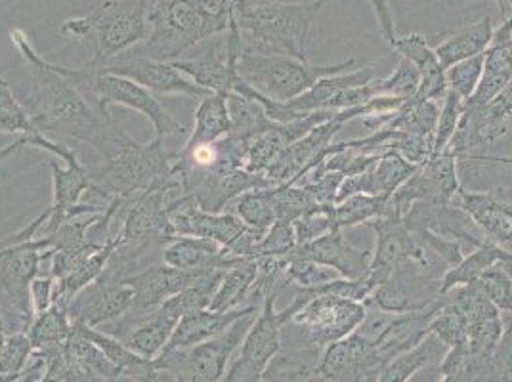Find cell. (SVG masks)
Instances as JSON below:
<instances>
[{"instance_id":"cell-1","label":"cell","mask_w":512,"mask_h":382,"mask_svg":"<svg viewBox=\"0 0 512 382\" xmlns=\"http://www.w3.org/2000/svg\"><path fill=\"white\" fill-rule=\"evenodd\" d=\"M102 163L88 169V203L107 207L113 199H132L144 191L176 184V153L167 151L163 138L140 144L123 127L109 121L104 132L90 144Z\"/></svg>"},{"instance_id":"cell-2","label":"cell","mask_w":512,"mask_h":382,"mask_svg":"<svg viewBox=\"0 0 512 382\" xmlns=\"http://www.w3.org/2000/svg\"><path fill=\"white\" fill-rule=\"evenodd\" d=\"M190 197L180 182L144 191L132 199H119L111 228L119 224L117 247L107 262L102 281H123L151 266L155 256L163 262V251L176 237L172 213Z\"/></svg>"},{"instance_id":"cell-3","label":"cell","mask_w":512,"mask_h":382,"mask_svg":"<svg viewBox=\"0 0 512 382\" xmlns=\"http://www.w3.org/2000/svg\"><path fill=\"white\" fill-rule=\"evenodd\" d=\"M10 39L31 69L33 85L29 100L33 125L48 138L64 136L67 140L92 144L113 119H102L56 64H50L33 50L23 31L14 29Z\"/></svg>"},{"instance_id":"cell-4","label":"cell","mask_w":512,"mask_h":382,"mask_svg":"<svg viewBox=\"0 0 512 382\" xmlns=\"http://www.w3.org/2000/svg\"><path fill=\"white\" fill-rule=\"evenodd\" d=\"M329 2L331 0H237L232 22L239 29L241 44L258 52L310 62L308 48L312 31L321 10Z\"/></svg>"},{"instance_id":"cell-5","label":"cell","mask_w":512,"mask_h":382,"mask_svg":"<svg viewBox=\"0 0 512 382\" xmlns=\"http://www.w3.org/2000/svg\"><path fill=\"white\" fill-rule=\"evenodd\" d=\"M148 0H104L85 16L62 25V35L85 44L88 64L104 67L150 35Z\"/></svg>"},{"instance_id":"cell-6","label":"cell","mask_w":512,"mask_h":382,"mask_svg":"<svg viewBox=\"0 0 512 382\" xmlns=\"http://www.w3.org/2000/svg\"><path fill=\"white\" fill-rule=\"evenodd\" d=\"M58 71L65 75L73 85L81 90L86 102H90L102 119H111L109 106H125L142 113L155 130V138L165 136H184L190 130L178 123L171 113L161 106L157 96L148 88L130 81L127 77L107 73L96 65L85 64L81 67L58 65Z\"/></svg>"},{"instance_id":"cell-7","label":"cell","mask_w":512,"mask_h":382,"mask_svg":"<svg viewBox=\"0 0 512 382\" xmlns=\"http://www.w3.org/2000/svg\"><path fill=\"white\" fill-rule=\"evenodd\" d=\"M354 65V58L341 64H312L291 56L258 52L241 44L235 69L239 79L260 96L276 102H289L304 94L323 77L339 75Z\"/></svg>"},{"instance_id":"cell-8","label":"cell","mask_w":512,"mask_h":382,"mask_svg":"<svg viewBox=\"0 0 512 382\" xmlns=\"http://www.w3.org/2000/svg\"><path fill=\"white\" fill-rule=\"evenodd\" d=\"M148 22V39L132 48V52L165 64L184 58L195 46L218 35L190 0H155Z\"/></svg>"},{"instance_id":"cell-9","label":"cell","mask_w":512,"mask_h":382,"mask_svg":"<svg viewBox=\"0 0 512 382\" xmlns=\"http://www.w3.org/2000/svg\"><path fill=\"white\" fill-rule=\"evenodd\" d=\"M43 249L37 239L6 243L0 239V316L6 333H27L35 312L31 283L41 276Z\"/></svg>"},{"instance_id":"cell-10","label":"cell","mask_w":512,"mask_h":382,"mask_svg":"<svg viewBox=\"0 0 512 382\" xmlns=\"http://www.w3.org/2000/svg\"><path fill=\"white\" fill-rule=\"evenodd\" d=\"M258 312L237 319L234 325H230L214 339L201 342L192 348L161 354L157 360H153L155 371L171 373L176 382H224L234 354Z\"/></svg>"},{"instance_id":"cell-11","label":"cell","mask_w":512,"mask_h":382,"mask_svg":"<svg viewBox=\"0 0 512 382\" xmlns=\"http://www.w3.org/2000/svg\"><path fill=\"white\" fill-rule=\"evenodd\" d=\"M279 295V291H272L262 300L260 312L241 342L239 354L230 363L224 382H266L264 375L281 352V329L289 323L283 310L276 308Z\"/></svg>"},{"instance_id":"cell-12","label":"cell","mask_w":512,"mask_h":382,"mask_svg":"<svg viewBox=\"0 0 512 382\" xmlns=\"http://www.w3.org/2000/svg\"><path fill=\"white\" fill-rule=\"evenodd\" d=\"M365 302L329 293L312 295L293 314L291 323L306 333L312 348H327L350 337L365 319Z\"/></svg>"},{"instance_id":"cell-13","label":"cell","mask_w":512,"mask_h":382,"mask_svg":"<svg viewBox=\"0 0 512 382\" xmlns=\"http://www.w3.org/2000/svg\"><path fill=\"white\" fill-rule=\"evenodd\" d=\"M107 73H115L121 77H127L130 81L148 88L155 96L165 94H180L195 100H203L205 96L213 94L203 86L195 85L190 77H186L182 71H178L172 64L155 62L150 58L138 56L132 50L117 56L109 64L100 67Z\"/></svg>"},{"instance_id":"cell-14","label":"cell","mask_w":512,"mask_h":382,"mask_svg":"<svg viewBox=\"0 0 512 382\" xmlns=\"http://www.w3.org/2000/svg\"><path fill=\"white\" fill-rule=\"evenodd\" d=\"M453 201L469 213L474 224L486 235L490 243L501 247L507 253H512L511 190H469L461 186Z\"/></svg>"},{"instance_id":"cell-15","label":"cell","mask_w":512,"mask_h":382,"mask_svg":"<svg viewBox=\"0 0 512 382\" xmlns=\"http://www.w3.org/2000/svg\"><path fill=\"white\" fill-rule=\"evenodd\" d=\"M134 306V291L125 281H94L73 298L67 314L73 325L98 329L100 325L115 323Z\"/></svg>"},{"instance_id":"cell-16","label":"cell","mask_w":512,"mask_h":382,"mask_svg":"<svg viewBox=\"0 0 512 382\" xmlns=\"http://www.w3.org/2000/svg\"><path fill=\"white\" fill-rule=\"evenodd\" d=\"M207 272H186L167 264H151L123 279L134 291V306L127 316H144L163 306L167 300L188 289Z\"/></svg>"},{"instance_id":"cell-17","label":"cell","mask_w":512,"mask_h":382,"mask_svg":"<svg viewBox=\"0 0 512 382\" xmlns=\"http://www.w3.org/2000/svg\"><path fill=\"white\" fill-rule=\"evenodd\" d=\"M180 321L167 304L144 316H123L113 323V337L123 340L132 352L146 360H157Z\"/></svg>"},{"instance_id":"cell-18","label":"cell","mask_w":512,"mask_h":382,"mask_svg":"<svg viewBox=\"0 0 512 382\" xmlns=\"http://www.w3.org/2000/svg\"><path fill=\"white\" fill-rule=\"evenodd\" d=\"M293 258L312 260L321 266L335 270L342 279H363L369 272L373 251L354 247L342 230L323 235L316 241L297 245L289 255Z\"/></svg>"},{"instance_id":"cell-19","label":"cell","mask_w":512,"mask_h":382,"mask_svg":"<svg viewBox=\"0 0 512 382\" xmlns=\"http://www.w3.org/2000/svg\"><path fill=\"white\" fill-rule=\"evenodd\" d=\"M367 226L377 235L371 266L367 276L363 277L369 291L373 293L409 256L411 232L396 213L386 214L379 220L369 222Z\"/></svg>"},{"instance_id":"cell-20","label":"cell","mask_w":512,"mask_h":382,"mask_svg":"<svg viewBox=\"0 0 512 382\" xmlns=\"http://www.w3.org/2000/svg\"><path fill=\"white\" fill-rule=\"evenodd\" d=\"M174 234L182 237H199L211 239L222 249H230L239 235L247 230V226L230 213H207L195 205V201H184L172 213Z\"/></svg>"},{"instance_id":"cell-21","label":"cell","mask_w":512,"mask_h":382,"mask_svg":"<svg viewBox=\"0 0 512 382\" xmlns=\"http://www.w3.org/2000/svg\"><path fill=\"white\" fill-rule=\"evenodd\" d=\"M512 81V18L501 23L484 52V71L476 92L465 106L484 107Z\"/></svg>"},{"instance_id":"cell-22","label":"cell","mask_w":512,"mask_h":382,"mask_svg":"<svg viewBox=\"0 0 512 382\" xmlns=\"http://www.w3.org/2000/svg\"><path fill=\"white\" fill-rule=\"evenodd\" d=\"M396 50L404 60L415 65L421 77L419 92L415 98L436 102L444 100L448 92V81H446V67L438 60L434 46H430L427 37L411 33V35H398L394 44L390 46Z\"/></svg>"},{"instance_id":"cell-23","label":"cell","mask_w":512,"mask_h":382,"mask_svg":"<svg viewBox=\"0 0 512 382\" xmlns=\"http://www.w3.org/2000/svg\"><path fill=\"white\" fill-rule=\"evenodd\" d=\"M260 310V304H251V306H243L232 312H214V310H199L182 316L174 333H172L169 344L165 346V352L172 350H184V348H192L201 342L218 337L220 333H224L230 325H234L237 319L245 318L253 312Z\"/></svg>"},{"instance_id":"cell-24","label":"cell","mask_w":512,"mask_h":382,"mask_svg":"<svg viewBox=\"0 0 512 382\" xmlns=\"http://www.w3.org/2000/svg\"><path fill=\"white\" fill-rule=\"evenodd\" d=\"M243 260H235L211 239L176 235L163 251V264L186 272L230 270Z\"/></svg>"},{"instance_id":"cell-25","label":"cell","mask_w":512,"mask_h":382,"mask_svg":"<svg viewBox=\"0 0 512 382\" xmlns=\"http://www.w3.org/2000/svg\"><path fill=\"white\" fill-rule=\"evenodd\" d=\"M232 130V119L228 109V96L213 92L199 100L195 111V125L190 130V136L184 148H197L207 146L222 140Z\"/></svg>"},{"instance_id":"cell-26","label":"cell","mask_w":512,"mask_h":382,"mask_svg":"<svg viewBox=\"0 0 512 382\" xmlns=\"http://www.w3.org/2000/svg\"><path fill=\"white\" fill-rule=\"evenodd\" d=\"M493 31L495 27L491 18H482L480 22L470 23L467 27H461L459 31L451 33L438 46H434L436 56L446 69L463 60L480 56L488 50Z\"/></svg>"},{"instance_id":"cell-27","label":"cell","mask_w":512,"mask_h":382,"mask_svg":"<svg viewBox=\"0 0 512 382\" xmlns=\"http://www.w3.org/2000/svg\"><path fill=\"white\" fill-rule=\"evenodd\" d=\"M446 354L448 346L432 333H428L417 346L390 361L381 371L377 382H407L421 369H427L430 365H440Z\"/></svg>"},{"instance_id":"cell-28","label":"cell","mask_w":512,"mask_h":382,"mask_svg":"<svg viewBox=\"0 0 512 382\" xmlns=\"http://www.w3.org/2000/svg\"><path fill=\"white\" fill-rule=\"evenodd\" d=\"M256 279H258L256 260H243L235 264L234 268L226 270L220 279L209 310L232 312L237 308H243V304L249 298H255Z\"/></svg>"},{"instance_id":"cell-29","label":"cell","mask_w":512,"mask_h":382,"mask_svg":"<svg viewBox=\"0 0 512 382\" xmlns=\"http://www.w3.org/2000/svg\"><path fill=\"white\" fill-rule=\"evenodd\" d=\"M394 213L392 195H367V193H356L335 205V216L339 230L354 228L369 224L373 220H379L386 214Z\"/></svg>"},{"instance_id":"cell-30","label":"cell","mask_w":512,"mask_h":382,"mask_svg":"<svg viewBox=\"0 0 512 382\" xmlns=\"http://www.w3.org/2000/svg\"><path fill=\"white\" fill-rule=\"evenodd\" d=\"M73 333V323L67 314V308L52 304L43 314H37L27 331V337L33 344V350H48L65 344Z\"/></svg>"},{"instance_id":"cell-31","label":"cell","mask_w":512,"mask_h":382,"mask_svg":"<svg viewBox=\"0 0 512 382\" xmlns=\"http://www.w3.org/2000/svg\"><path fill=\"white\" fill-rule=\"evenodd\" d=\"M505 251L493 243H484L482 247L474 249L469 256H465L455 268H451L444 283H442V295L448 293L455 287L461 285H469V283H476L478 277L482 276L486 270H490L491 266L499 264V260L503 258Z\"/></svg>"},{"instance_id":"cell-32","label":"cell","mask_w":512,"mask_h":382,"mask_svg":"<svg viewBox=\"0 0 512 382\" xmlns=\"http://www.w3.org/2000/svg\"><path fill=\"white\" fill-rule=\"evenodd\" d=\"M274 188L251 190L239 195L235 199V216L245 226L266 234L276 224Z\"/></svg>"},{"instance_id":"cell-33","label":"cell","mask_w":512,"mask_h":382,"mask_svg":"<svg viewBox=\"0 0 512 382\" xmlns=\"http://www.w3.org/2000/svg\"><path fill=\"white\" fill-rule=\"evenodd\" d=\"M33 356L27 333H8L0 348V382H16Z\"/></svg>"},{"instance_id":"cell-34","label":"cell","mask_w":512,"mask_h":382,"mask_svg":"<svg viewBox=\"0 0 512 382\" xmlns=\"http://www.w3.org/2000/svg\"><path fill=\"white\" fill-rule=\"evenodd\" d=\"M419 85H421L419 71L415 69V65L402 58L400 64L396 65V69L388 77L373 81V90H375V98L388 96V98L411 100L417 96Z\"/></svg>"},{"instance_id":"cell-35","label":"cell","mask_w":512,"mask_h":382,"mask_svg":"<svg viewBox=\"0 0 512 382\" xmlns=\"http://www.w3.org/2000/svg\"><path fill=\"white\" fill-rule=\"evenodd\" d=\"M295 235L297 243L304 245L310 241H316L323 235L331 234L339 230L337 216H335V205H316L310 211L299 216L295 222Z\"/></svg>"},{"instance_id":"cell-36","label":"cell","mask_w":512,"mask_h":382,"mask_svg":"<svg viewBox=\"0 0 512 382\" xmlns=\"http://www.w3.org/2000/svg\"><path fill=\"white\" fill-rule=\"evenodd\" d=\"M33 128L31 113L16 100L12 86L0 79V132L22 136Z\"/></svg>"},{"instance_id":"cell-37","label":"cell","mask_w":512,"mask_h":382,"mask_svg":"<svg viewBox=\"0 0 512 382\" xmlns=\"http://www.w3.org/2000/svg\"><path fill=\"white\" fill-rule=\"evenodd\" d=\"M484 71V54L474 56L469 60H463L459 64L451 65L446 69V81H448V90L461 96L465 102L476 92L480 85Z\"/></svg>"},{"instance_id":"cell-38","label":"cell","mask_w":512,"mask_h":382,"mask_svg":"<svg viewBox=\"0 0 512 382\" xmlns=\"http://www.w3.org/2000/svg\"><path fill=\"white\" fill-rule=\"evenodd\" d=\"M476 285L482 293L490 298L491 304L503 314H512V279L499 264L491 266L482 276L478 277Z\"/></svg>"},{"instance_id":"cell-39","label":"cell","mask_w":512,"mask_h":382,"mask_svg":"<svg viewBox=\"0 0 512 382\" xmlns=\"http://www.w3.org/2000/svg\"><path fill=\"white\" fill-rule=\"evenodd\" d=\"M463 111H465V100L448 90L444 96V104L440 107L436 132H434V153H442L448 149L449 142L463 117Z\"/></svg>"},{"instance_id":"cell-40","label":"cell","mask_w":512,"mask_h":382,"mask_svg":"<svg viewBox=\"0 0 512 382\" xmlns=\"http://www.w3.org/2000/svg\"><path fill=\"white\" fill-rule=\"evenodd\" d=\"M297 245L299 243H297L293 222L276 220V224L262 237V241L256 249V258H260V256L289 255Z\"/></svg>"},{"instance_id":"cell-41","label":"cell","mask_w":512,"mask_h":382,"mask_svg":"<svg viewBox=\"0 0 512 382\" xmlns=\"http://www.w3.org/2000/svg\"><path fill=\"white\" fill-rule=\"evenodd\" d=\"M195 10L213 25L218 35L226 33L234 18L235 0H190Z\"/></svg>"},{"instance_id":"cell-42","label":"cell","mask_w":512,"mask_h":382,"mask_svg":"<svg viewBox=\"0 0 512 382\" xmlns=\"http://www.w3.org/2000/svg\"><path fill=\"white\" fill-rule=\"evenodd\" d=\"M31 306L35 316L46 312L54 304V295H56V279L48 274H41L35 277L31 283Z\"/></svg>"},{"instance_id":"cell-43","label":"cell","mask_w":512,"mask_h":382,"mask_svg":"<svg viewBox=\"0 0 512 382\" xmlns=\"http://www.w3.org/2000/svg\"><path fill=\"white\" fill-rule=\"evenodd\" d=\"M469 161H474L478 165H507L512 167V157H493V155H482V153H476V155H469L465 157ZM461 161V159H459Z\"/></svg>"},{"instance_id":"cell-44","label":"cell","mask_w":512,"mask_h":382,"mask_svg":"<svg viewBox=\"0 0 512 382\" xmlns=\"http://www.w3.org/2000/svg\"><path fill=\"white\" fill-rule=\"evenodd\" d=\"M499 266H501V268H503V270H505L512 279V253H507V251H505V255H503L501 260H499Z\"/></svg>"},{"instance_id":"cell-45","label":"cell","mask_w":512,"mask_h":382,"mask_svg":"<svg viewBox=\"0 0 512 382\" xmlns=\"http://www.w3.org/2000/svg\"><path fill=\"white\" fill-rule=\"evenodd\" d=\"M39 382H65L64 377L62 375H58L56 371H48L46 369V375H44L43 379Z\"/></svg>"},{"instance_id":"cell-46","label":"cell","mask_w":512,"mask_h":382,"mask_svg":"<svg viewBox=\"0 0 512 382\" xmlns=\"http://www.w3.org/2000/svg\"><path fill=\"white\" fill-rule=\"evenodd\" d=\"M153 382H176V381H174V377H172L171 373H167V371H155V377H153Z\"/></svg>"},{"instance_id":"cell-47","label":"cell","mask_w":512,"mask_h":382,"mask_svg":"<svg viewBox=\"0 0 512 382\" xmlns=\"http://www.w3.org/2000/svg\"><path fill=\"white\" fill-rule=\"evenodd\" d=\"M6 327H4V321H2V316H0V348H2V344H4V340H6Z\"/></svg>"},{"instance_id":"cell-48","label":"cell","mask_w":512,"mask_h":382,"mask_svg":"<svg viewBox=\"0 0 512 382\" xmlns=\"http://www.w3.org/2000/svg\"><path fill=\"white\" fill-rule=\"evenodd\" d=\"M451 4H467V2H478V0H449Z\"/></svg>"},{"instance_id":"cell-49","label":"cell","mask_w":512,"mask_h":382,"mask_svg":"<svg viewBox=\"0 0 512 382\" xmlns=\"http://www.w3.org/2000/svg\"><path fill=\"white\" fill-rule=\"evenodd\" d=\"M117 382H121V379ZM128 382H153V379H144V381H132V379H128Z\"/></svg>"},{"instance_id":"cell-50","label":"cell","mask_w":512,"mask_h":382,"mask_svg":"<svg viewBox=\"0 0 512 382\" xmlns=\"http://www.w3.org/2000/svg\"><path fill=\"white\" fill-rule=\"evenodd\" d=\"M511 121H512V115H511Z\"/></svg>"},{"instance_id":"cell-51","label":"cell","mask_w":512,"mask_h":382,"mask_svg":"<svg viewBox=\"0 0 512 382\" xmlns=\"http://www.w3.org/2000/svg\"><path fill=\"white\" fill-rule=\"evenodd\" d=\"M235 2H237V0H235Z\"/></svg>"}]
</instances>
